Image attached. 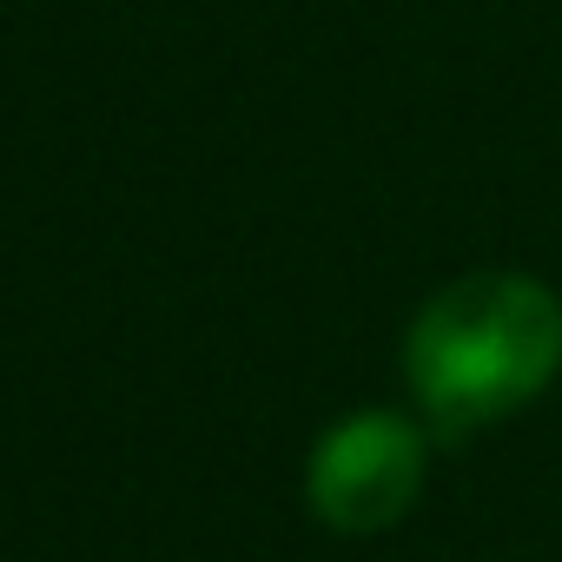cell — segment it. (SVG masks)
I'll use <instances>...</instances> for the list:
<instances>
[{
    "instance_id": "obj_1",
    "label": "cell",
    "mask_w": 562,
    "mask_h": 562,
    "mask_svg": "<svg viewBox=\"0 0 562 562\" xmlns=\"http://www.w3.org/2000/svg\"><path fill=\"white\" fill-rule=\"evenodd\" d=\"M562 371V299L529 271H463L424 299L404 338V378L424 424L450 443L516 417Z\"/></svg>"
},
{
    "instance_id": "obj_2",
    "label": "cell",
    "mask_w": 562,
    "mask_h": 562,
    "mask_svg": "<svg viewBox=\"0 0 562 562\" xmlns=\"http://www.w3.org/2000/svg\"><path fill=\"white\" fill-rule=\"evenodd\" d=\"M430 476V437L404 411H351L305 457V503L331 536H384L397 529Z\"/></svg>"
}]
</instances>
